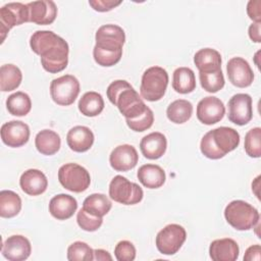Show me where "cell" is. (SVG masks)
Returning <instances> with one entry per match:
<instances>
[{"label":"cell","instance_id":"e575fe53","mask_svg":"<svg viewBox=\"0 0 261 261\" xmlns=\"http://www.w3.org/2000/svg\"><path fill=\"white\" fill-rule=\"evenodd\" d=\"M199 79L201 87L209 93H216L224 87V76L221 69L211 72H200Z\"/></svg>","mask_w":261,"mask_h":261},{"label":"cell","instance_id":"5b68a950","mask_svg":"<svg viewBox=\"0 0 261 261\" xmlns=\"http://www.w3.org/2000/svg\"><path fill=\"white\" fill-rule=\"evenodd\" d=\"M109 196L117 203L135 205L142 201L144 192L136 182L129 181L122 175H116L109 184Z\"/></svg>","mask_w":261,"mask_h":261},{"label":"cell","instance_id":"6da1fadb","mask_svg":"<svg viewBox=\"0 0 261 261\" xmlns=\"http://www.w3.org/2000/svg\"><path fill=\"white\" fill-rule=\"evenodd\" d=\"M109 101L118 108L125 119H133L142 114L148 107L138 92L124 80H116L107 88Z\"/></svg>","mask_w":261,"mask_h":261},{"label":"cell","instance_id":"5bb4252c","mask_svg":"<svg viewBox=\"0 0 261 261\" xmlns=\"http://www.w3.org/2000/svg\"><path fill=\"white\" fill-rule=\"evenodd\" d=\"M226 71L229 82L238 88H247L254 81V72L247 60L242 57H232L228 60Z\"/></svg>","mask_w":261,"mask_h":261},{"label":"cell","instance_id":"44dd1931","mask_svg":"<svg viewBox=\"0 0 261 261\" xmlns=\"http://www.w3.org/2000/svg\"><path fill=\"white\" fill-rule=\"evenodd\" d=\"M167 148L166 137L159 133L153 132L145 136L140 142V149L142 154L151 160H155L164 155Z\"/></svg>","mask_w":261,"mask_h":261},{"label":"cell","instance_id":"e0dca14e","mask_svg":"<svg viewBox=\"0 0 261 261\" xmlns=\"http://www.w3.org/2000/svg\"><path fill=\"white\" fill-rule=\"evenodd\" d=\"M139 161L136 148L128 144L115 147L109 156L111 167L116 171H127L133 169Z\"/></svg>","mask_w":261,"mask_h":261},{"label":"cell","instance_id":"f6af8a7d","mask_svg":"<svg viewBox=\"0 0 261 261\" xmlns=\"http://www.w3.org/2000/svg\"><path fill=\"white\" fill-rule=\"evenodd\" d=\"M260 27H261V22H254L249 27V37L255 43L261 42Z\"/></svg>","mask_w":261,"mask_h":261},{"label":"cell","instance_id":"7402d4cb","mask_svg":"<svg viewBox=\"0 0 261 261\" xmlns=\"http://www.w3.org/2000/svg\"><path fill=\"white\" fill-rule=\"evenodd\" d=\"M95 137L93 132L85 125H76L70 128L66 135L68 147L77 153L88 151L94 143Z\"/></svg>","mask_w":261,"mask_h":261},{"label":"cell","instance_id":"f1b7e54d","mask_svg":"<svg viewBox=\"0 0 261 261\" xmlns=\"http://www.w3.org/2000/svg\"><path fill=\"white\" fill-rule=\"evenodd\" d=\"M80 112L88 117H94L99 115L104 109V100L101 94L90 91L85 93L79 101Z\"/></svg>","mask_w":261,"mask_h":261},{"label":"cell","instance_id":"484cf974","mask_svg":"<svg viewBox=\"0 0 261 261\" xmlns=\"http://www.w3.org/2000/svg\"><path fill=\"white\" fill-rule=\"evenodd\" d=\"M35 146L41 154L50 156L59 151L61 140L56 132L52 129H43L37 134L35 138Z\"/></svg>","mask_w":261,"mask_h":261},{"label":"cell","instance_id":"4dcf8cb0","mask_svg":"<svg viewBox=\"0 0 261 261\" xmlns=\"http://www.w3.org/2000/svg\"><path fill=\"white\" fill-rule=\"evenodd\" d=\"M21 210V199L13 191L3 190L0 192V216L11 218Z\"/></svg>","mask_w":261,"mask_h":261},{"label":"cell","instance_id":"603a6c76","mask_svg":"<svg viewBox=\"0 0 261 261\" xmlns=\"http://www.w3.org/2000/svg\"><path fill=\"white\" fill-rule=\"evenodd\" d=\"M77 209L76 200L67 194H58L49 202L50 214L58 220L70 218Z\"/></svg>","mask_w":261,"mask_h":261},{"label":"cell","instance_id":"2e32d148","mask_svg":"<svg viewBox=\"0 0 261 261\" xmlns=\"http://www.w3.org/2000/svg\"><path fill=\"white\" fill-rule=\"evenodd\" d=\"M32 252L30 241L20 234L8 237L2 244L1 253L9 261H23L28 259Z\"/></svg>","mask_w":261,"mask_h":261},{"label":"cell","instance_id":"b9f144b4","mask_svg":"<svg viewBox=\"0 0 261 261\" xmlns=\"http://www.w3.org/2000/svg\"><path fill=\"white\" fill-rule=\"evenodd\" d=\"M121 0L114 1V0H90L89 4L92 6V8L99 12H106L110 11L116 6L121 4Z\"/></svg>","mask_w":261,"mask_h":261},{"label":"cell","instance_id":"8d00e7d4","mask_svg":"<svg viewBox=\"0 0 261 261\" xmlns=\"http://www.w3.org/2000/svg\"><path fill=\"white\" fill-rule=\"evenodd\" d=\"M245 151L247 155L253 158H259L261 156V128L254 127L248 130L245 136L244 143Z\"/></svg>","mask_w":261,"mask_h":261},{"label":"cell","instance_id":"7a4b0ae2","mask_svg":"<svg viewBox=\"0 0 261 261\" xmlns=\"http://www.w3.org/2000/svg\"><path fill=\"white\" fill-rule=\"evenodd\" d=\"M240 144V134L232 127L219 126L206 133L200 143L202 154L209 159H220Z\"/></svg>","mask_w":261,"mask_h":261},{"label":"cell","instance_id":"8992f818","mask_svg":"<svg viewBox=\"0 0 261 261\" xmlns=\"http://www.w3.org/2000/svg\"><path fill=\"white\" fill-rule=\"evenodd\" d=\"M58 180L61 186L73 193L86 191L91 184L89 171L80 164L66 163L58 170Z\"/></svg>","mask_w":261,"mask_h":261},{"label":"cell","instance_id":"f546056e","mask_svg":"<svg viewBox=\"0 0 261 261\" xmlns=\"http://www.w3.org/2000/svg\"><path fill=\"white\" fill-rule=\"evenodd\" d=\"M193 114V105L190 101L185 99H177L171 102L167 109V118L176 124H181L187 122Z\"/></svg>","mask_w":261,"mask_h":261},{"label":"cell","instance_id":"bcb514c9","mask_svg":"<svg viewBox=\"0 0 261 261\" xmlns=\"http://www.w3.org/2000/svg\"><path fill=\"white\" fill-rule=\"evenodd\" d=\"M94 260H98V261L109 260V261H111L112 257L107 251H105L103 249H96V250H94Z\"/></svg>","mask_w":261,"mask_h":261},{"label":"cell","instance_id":"ffe728a7","mask_svg":"<svg viewBox=\"0 0 261 261\" xmlns=\"http://www.w3.org/2000/svg\"><path fill=\"white\" fill-rule=\"evenodd\" d=\"M239 254V245L229 238L214 240L209 247V255L213 261H234Z\"/></svg>","mask_w":261,"mask_h":261},{"label":"cell","instance_id":"30bf717a","mask_svg":"<svg viewBox=\"0 0 261 261\" xmlns=\"http://www.w3.org/2000/svg\"><path fill=\"white\" fill-rule=\"evenodd\" d=\"M228 120L237 125L247 124L253 117L252 98L249 94L239 93L228 101Z\"/></svg>","mask_w":261,"mask_h":261},{"label":"cell","instance_id":"cb8c5ba5","mask_svg":"<svg viewBox=\"0 0 261 261\" xmlns=\"http://www.w3.org/2000/svg\"><path fill=\"white\" fill-rule=\"evenodd\" d=\"M221 55L212 48H203L194 55V63L200 72H211L221 69Z\"/></svg>","mask_w":261,"mask_h":261},{"label":"cell","instance_id":"7bdbcfd3","mask_svg":"<svg viewBox=\"0 0 261 261\" xmlns=\"http://www.w3.org/2000/svg\"><path fill=\"white\" fill-rule=\"evenodd\" d=\"M261 1L250 0L247 5V13L254 22H261Z\"/></svg>","mask_w":261,"mask_h":261},{"label":"cell","instance_id":"4fadbf2b","mask_svg":"<svg viewBox=\"0 0 261 261\" xmlns=\"http://www.w3.org/2000/svg\"><path fill=\"white\" fill-rule=\"evenodd\" d=\"M197 118L204 124L211 125L220 121L225 114L223 102L214 96H208L199 101L197 105Z\"/></svg>","mask_w":261,"mask_h":261},{"label":"cell","instance_id":"74e56055","mask_svg":"<svg viewBox=\"0 0 261 261\" xmlns=\"http://www.w3.org/2000/svg\"><path fill=\"white\" fill-rule=\"evenodd\" d=\"M93 56L96 63H98L99 65L104 67H110L119 62L122 56V51L104 50L95 46L93 49Z\"/></svg>","mask_w":261,"mask_h":261},{"label":"cell","instance_id":"7c38bea8","mask_svg":"<svg viewBox=\"0 0 261 261\" xmlns=\"http://www.w3.org/2000/svg\"><path fill=\"white\" fill-rule=\"evenodd\" d=\"M69 47L62 38L61 41L41 55V64L43 68L50 73H57L65 69L68 63Z\"/></svg>","mask_w":261,"mask_h":261},{"label":"cell","instance_id":"52a82bcc","mask_svg":"<svg viewBox=\"0 0 261 261\" xmlns=\"http://www.w3.org/2000/svg\"><path fill=\"white\" fill-rule=\"evenodd\" d=\"M80 82L71 74H64L54 79L50 84L52 100L60 106L71 105L80 94Z\"/></svg>","mask_w":261,"mask_h":261},{"label":"cell","instance_id":"d6986e66","mask_svg":"<svg viewBox=\"0 0 261 261\" xmlns=\"http://www.w3.org/2000/svg\"><path fill=\"white\" fill-rule=\"evenodd\" d=\"M19 186L25 194L30 196H39L46 191L48 179L41 170L31 168L21 174Z\"/></svg>","mask_w":261,"mask_h":261},{"label":"cell","instance_id":"f35d334b","mask_svg":"<svg viewBox=\"0 0 261 261\" xmlns=\"http://www.w3.org/2000/svg\"><path fill=\"white\" fill-rule=\"evenodd\" d=\"M127 126L134 132H144L149 129L154 122V113L147 107L146 110L140 114L138 117L133 119H125Z\"/></svg>","mask_w":261,"mask_h":261},{"label":"cell","instance_id":"60d3db41","mask_svg":"<svg viewBox=\"0 0 261 261\" xmlns=\"http://www.w3.org/2000/svg\"><path fill=\"white\" fill-rule=\"evenodd\" d=\"M114 255L118 261H133L136 258V248L129 241H120L114 248Z\"/></svg>","mask_w":261,"mask_h":261},{"label":"cell","instance_id":"83f0119b","mask_svg":"<svg viewBox=\"0 0 261 261\" xmlns=\"http://www.w3.org/2000/svg\"><path fill=\"white\" fill-rule=\"evenodd\" d=\"M172 88L179 94H189L196 89L194 71L189 67H178L173 71Z\"/></svg>","mask_w":261,"mask_h":261},{"label":"cell","instance_id":"ac0fdd59","mask_svg":"<svg viewBox=\"0 0 261 261\" xmlns=\"http://www.w3.org/2000/svg\"><path fill=\"white\" fill-rule=\"evenodd\" d=\"M29 21L40 25L51 24L57 16V6L51 0L33 1L27 4Z\"/></svg>","mask_w":261,"mask_h":261},{"label":"cell","instance_id":"d590c367","mask_svg":"<svg viewBox=\"0 0 261 261\" xmlns=\"http://www.w3.org/2000/svg\"><path fill=\"white\" fill-rule=\"evenodd\" d=\"M67 259L69 261H92L94 250L85 242H74L67 248Z\"/></svg>","mask_w":261,"mask_h":261},{"label":"cell","instance_id":"ee69618b","mask_svg":"<svg viewBox=\"0 0 261 261\" xmlns=\"http://www.w3.org/2000/svg\"><path fill=\"white\" fill-rule=\"evenodd\" d=\"M261 248L260 245H253L251 247H249L244 255V260L245 261H260L261 259Z\"/></svg>","mask_w":261,"mask_h":261},{"label":"cell","instance_id":"9c48e42d","mask_svg":"<svg viewBox=\"0 0 261 261\" xmlns=\"http://www.w3.org/2000/svg\"><path fill=\"white\" fill-rule=\"evenodd\" d=\"M29 21V8L27 4L20 2H10L0 8V34L1 43L6 38L7 33L15 25Z\"/></svg>","mask_w":261,"mask_h":261},{"label":"cell","instance_id":"277c9868","mask_svg":"<svg viewBox=\"0 0 261 261\" xmlns=\"http://www.w3.org/2000/svg\"><path fill=\"white\" fill-rule=\"evenodd\" d=\"M168 85V73L160 66L147 68L141 81L140 93L142 98L147 101L155 102L163 98Z\"/></svg>","mask_w":261,"mask_h":261},{"label":"cell","instance_id":"3957f363","mask_svg":"<svg viewBox=\"0 0 261 261\" xmlns=\"http://www.w3.org/2000/svg\"><path fill=\"white\" fill-rule=\"evenodd\" d=\"M224 217L229 225L238 230H249L259 222V212L248 202L234 200L224 209Z\"/></svg>","mask_w":261,"mask_h":261},{"label":"cell","instance_id":"d4e9b609","mask_svg":"<svg viewBox=\"0 0 261 261\" xmlns=\"http://www.w3.org/2000/svg\"><path fill=\"white\" fill-rule=\"evenodd\" d=\"M139 181L148 189H158L163 186L166 179L164 170L156 164H144L137 173Z\"/></svg>","mask_w":261,"mask_h":261},{"label":"cell","instance_id":"ab89813d","mask_svg":"<svg viewBox=\"0 0 261 261\" xmlns=\"http://www.w3.org/2000/svg\"><path fill=\"white\" fill-rule=\"evenodd\" d=\"M76 221L79 226L86 231H95L103 223V218L93 215L82 208L76 214Z\"/></svg>","mask_w":261,"mask_h":261},{"label":"cell","instance_id":"9a60e30c","mask_svg":"<svg viewBox=\"0 0 261 261\" xmlns=\"http://www.w3.org/2000/svg\"><path fill=\"white\" fill-rule=\"evenodd\" d=\"M1 140L11 148H18L28 143L30 139V127L20 120H11L1 126Z\"/></svg>","mask_w":261,"mask_h":261},{"label":"cell","instance_id":"836d02e7","mask_svg":"<svg viewBox=\"0 0 261 261\" xmlns=\"http://www.w3.org/2000/svg\"><path fill=\"white\" fill-rule=\"evenodd\" d=\"M6 108L14 116H24L31 111V98L27 93L21 91L13 93L6 100Z\"/></svg>","mask_w":261,"mask_h":261},{"label":"cell","instance_id":"8fae6325","mask_svg":"<svg viewBox=\"0 0 261 261\" xmlns=\"http://www.w3.org/2000/svg\"><path fill=\"white\" fill-rule=\"evenodd\" d=\"M95 46L104 50L122 51L125 42V33L122 28L116 24L101 25L95 35Z\"/></svg>","mask_w":261,"mask_h":261},{"label":"cell","instance_id":"4316f807","mask_svg":"<svg viewBox=\"0 0 261 261\" xmlns=\"http://www.w3.org/2000/svg\"><path fill=\"white\" fill-rule=\"evenodd\" d=\"M61 37L52 31H37L30 39V46L33 52L41 56L46 51L57 45L61 41Z\"/></svg>","mask_w":261,"mask_h":261},{"label":"cell","instance_id":"1f68e13d","mask_svg":"<svg viewBox=\"0 0 261 261\" xmlns=\"http://www.w3.org/2000/svg\"><path fill=\"white\" fill-rule=\"evenodd\" d=\"M22 81L20 69L14 64H4L0 67V89L2 92H10L19 87Z\"/></svg>","mask_w":261,"mask_h":261},{"label":"cell","instance_id":"ba28073f","mask_svg":"<svg viewBox=\"0 0 261 261\" xmlns=\"http://www.w3.org/2000/svg\"><path fill=\"white\" fill-rule=\"evenodd\" d=\"M186 239V229L179 224L171 223L163 227L157 233L155 244L161 254L173 255L181 248Z\"/></svg>","mask_w":261,"mask_h":261},{"label":"cell","instance_id":"d6a6232c","mask_svg":"<svg viewBox=\"0 0 261 261\" xmlns=\"http://www.w3.org/2000/svg\"><path fill=\"white\" fill-rule=\"evenodd\" d=\"M112 207L111 201L108 199V197L104 194L95 193L90 196H88L83 203V208L88 211L89 213L103 217L106 215Z\"/></svg>","mask_w":261,"mask_h":261}]
</instances>
